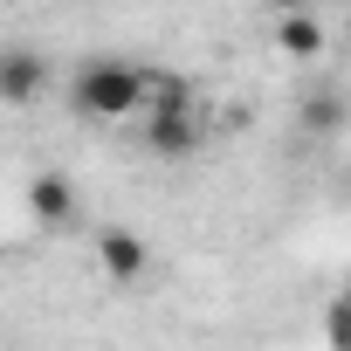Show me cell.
I'll return each mask as SVG.
<instances>
[{
  "label": "cell",
  "mask_w": 351,
  "mask_h": 351,
  "mask_svg": "<svg viewBox=\"0 0 351 351\" xmlns=\"http://www.w3.org/2000/svg\"><path fill=\"white\" fill-rule=\"evenodd\" d=\"M69 110L90 124H131L145 110V62L131 56H90L69 76Z\"/></svg>",
  "instance_id": "cell-1"
},
{
  "label": "cell",
  "mask_w": 351,
  "mask_h": 351,
  "mask_svg": "<svg viewBox=\"0 0 351 351\" xmlns=\"http://www.w3.org/2000/svg\"><path fill=\"white\" fill-rule=\"evenodd\" d=\"M138 138H145V152H158V158H186V152H200V110H193V104L138 110Z\"/></svg>",
  "instance_id": "cell-2"
},
{
  "label": "cell",
  "mask_w": 351,
  "mask_h": 351,
  "mask_svg": "<svg viewBox=\"0 0 351 351\" xmlns=\"http://www.w3.org/2000/svg\"><path fill=\"white\" fill-rule=\"evenodd\" d=\"M97 269H104V282H117V289H131V282H145V269H152V248H145V234L138 228H97Z\"/></svg>",
  "instance_id": "cell-3"
},
{
  "label": "cell",
  "mask_w": 351,
  "mask_h": 351,
  "mask_svg": "<svg viewBox=\"0 0 351 351\" xmlns=\"http://www.w3.org/2000/svg\"><path fill=\"white\" fill-rule=\"evenodd\" d=\"M28 214L42 221V228H76V180H69V172H35V180H28Z\"/></svg>",
  "instance_id": "cell-4"
},
{
  "label": "cell",
  "mask_w": 351,
  "mask_h": 351,
  "mask_svg": "<svg viewBox=\"0 0 351 351\" xmlns=\"http://www.w3.org/2000/svg\"><path fill=\"white\" fill-rule=\"evenodd\" d=\"M49 90V62L35 49H0V104H35Z\"/></svg>",
  "instance_id": "cell-5"
},
{
  "label": "cell",
  "mask_w": 351,
  "mask_h": 351,
  "mask_svg": "<svg viewBox=\"0 0 351 351\" xmlns=\"http://www.w3.org/2000/svg\"><path fill=\"white\" fill-rule=\"evenodd\" d=\"M276 49H282L289 62H317V56H324V21H317L310 8L276 14Z\"/></svg>",
  "instance_id": "cell-6"
},
{
  "label": "cell",
  "mask_w": 351,
  "mask_h": 351,
  "mask_svg": "<svg viewBox=\"0 0 351 351\" xmlns=\"http://www.w3.org/2000/svg\"><path fill=\"white\" fill-rule=\"evenodd\" d=\"M303 124H310L317 138H330V131L344 124V104H337V97H310V110H303Z\"/></svg>",
  "instance_id": "cell-7"
},
{
  "label": "cell",
  "mask_w": 351,
  "mask_h": 351,
  "mask_svg": "<svg viewBox=\"0 0 351 351\" xmlns=\"http://www.w3.org/2000/svg\"><path fill=\"white\" fill-rule=\"evenodd\" d=\"M269 8H276V14H289V8H310V0H269Z\"/></svg>",
  "instance_id": "cell-8"
}]
</instances>
